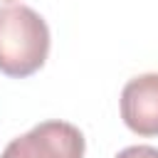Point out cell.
<instances>
[{
  "label": "cell",
  "mask_w": 158,
  "mask_h": 158,
  "mask_svg": "<svg viewBox=\"0 0 158 158\" xmlns=\"http://www.w3.org/2000/svg\"><path fill=\"white\" fill-rule=\"evenodd\" d=\"M84 133L67 121H42L12 138L0 158H81Z\"/></svg>",
  "instance_id": "7a4b0ae2"
},
{
  "label": "cell",
  "mask_w": 158,
  "mask_h": 158,
  "mask_svg": "<svg viewBox=\"0 0 158 158\" xmlns=\"http://www.w3.org/2000/svg\"><path fill=\"white\" fill-rule=\"evenodd\" d=\"M116 158H158V148H153V146H128Z\"/></svg>",
  "instance_id": "277c9868"
},
{
  "label": "cell",
  "mask_w": 158,
  "mask_h": 158,
  "mask_svg": "<svg viewBox=\"0 0 158 158\" xmlns=\"http://www.w3.org/2000/svg\"><path fill=\"white\" fill-rule=\"evenodd\" d=\"M49 54V27L27 5L0 7V72L7 77L35 74Z\"/></svg>",
  "instance_id": "6da1fadb"
},
{
  "label": "cell",
  "mask_w": 158,
  "mask_h": 158,
  "mask_svg": "<svg viewBox=\"0 0 158 158\" xmlns=\"http://www.w3.org/2000/svg\"><path fill=\"white\" fill-rule=\"evenodd\" d=\"M121 118L138 136H158V72L126 81L121 91Z\"/></svg>",
  "instance_id": "3957f363"
}]
</instances>
